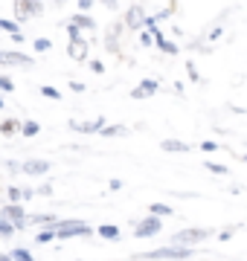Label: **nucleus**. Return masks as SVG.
<instances>
[{
    "label": "nucleus",
    "instance_id": "f257e3e1",
    "mask_svg": "<svg viewBox=\"0 0 247 261\" xmlns=\"http://www.w3.org/2000/svg\"><path fill=\"white\" fill-rule=\"evenodd\" d=\"M53 229H56V238H79V235L87 238V235L93 232L85 221H56Z\"/></svg>",
    "mask_w": 247,
    "mask_h": 261
},
{
    "label": "nucleus",
    "instance_id": "f03ea898",
    "mask_svg": "<svg viewBox=\"0 0 247 261\" xmlns=\"http://www.w3.org/2000/svg\"><path fill=\"white\" fill-rule=\"evenodd\" d=\"M192 250L189 247H160V250H152V252H143V258H171V261H183V258H189Z\"/></svg>",
    "mask_w": 247,
    "mask_h": 261
},
{
    "label": "nucleus",
    "instance_id": "7ed1b4c3",
    "mask_svg": "<svg viewBox=\"0 0 247 261\" xmlns=\"http://www.w3.org/2000/svg\"><path fill=\"white\" fill-rule=\"evenodd\" d=\"M67 32H70V47H67L70 58H73V61H85L87 58V41L79 35L76 27H67Z\"/></svg>",
    "mask_w": 247,
    "mask_h": 261
},
{
    "label": "nucleus",
    "instance_id": "20e7f679",
    "mask_svg": "<svg viewBox=\"0 0 247 261\" xmlns=\"http://www.w3.org/2000/svg\"><path fill=\"white\" fill-rule=\"evenodd\" d=\"M0 218H3V221H9V224L15 226V232L27 226V224H23V221H27V215H23V206H18V203L3 206V212H0Z\"/></svg>",
    "mask_w": 247,
    "mask_h": 261
},
{
    "label": "nucleus",
    "instance_id": "39448f33",
    "mask_svg": "<svg viewBox=\"0 0 247 261\" xmlns=\"http://www.w3.org/2000/svg\"><path fill=\"white\" fill-rule=\"evenodd\" d=\"M0 67H32V58L18 53V49H3L0 53Z\"/></svg>",
    "mask_w": 247,
    "mask_h": 261
},
{
    "label": "nucleus",
    "instance_id": "423d86ee",
    "mask_svg": "<svg viewBox=\"0 0 247 261\" xmlns=\"http://www.w3.org/2000/svg\"><path fill=\"white\" fill-rule=\"evenodd\" d=\"M160 218H145V221H140V226L134 229V235L137 238H152V235H157L160 232Z\"/></svg>",
    "mask_w": 247,
    "mask_h": 261
},
{
    "label": "nucleus",
    "instance_id": "0eeeda50",
    "mask_svg": "<svg viewBox=\"0 0 247 261\" xmlns=\"http://www.w3.org/2000/svg\"><path fill=\"white\" fill-rule=\"evenodd\" d=\"M41 9H44L41 3H29V0H18V3H15V15H18V20H29L32 15H38Z\"/></svg>",
    "mask_w": 247,
    "mask_h": 261
},
{
    "label": "nucleus",
    "instance_id": "6e6552de",
    "mask_svg": "<svg viewBox=\"0 0 247 261\" xmlns=\"http://www.w3.org/2000/svg\"><path fill=\"white\" fill-rule=\"evenodd\" d=\"M20 171H23V174H32V177H35V174H47L50 160H23V163H20Z\"/></svg>",
    "mask_w": 247,
    "mask_h": 261
},
{
    "label": "nucleus",
    "instance_id": "1a4fd4ad",
    "mask_svg": "<svg viewBox=\"0 0 247 261\" xmlns=\"http://www.w3.org/2000/svg\"><path fill=\"white\" fill-rule=\"evenodd\" d=\"M209 235V229H183V232L175 235V241L178 244H195V241H204Z\"/></svg>",
    "mask_w": 247,
    "mask_h": 261
},
{
    "label": "nucleus",
    "instance_id": "9d476101",
    "mask_svg": "<svg viewBox=\"0 0 247 261\" xmlns=\"http://www.w3.org/2000/svg\"><path fill=\"white\" fill-rule=\"evenodd\" d=\"M70 128L82 130V134H93V130H102L105 128V119L99 116V119H93V122H70Z\"/></svg>",
    "mask_w": 247,
    "mask_h": 261
},
{
    "label": "nucleus",
    "instance_id": "9b49d317",
    "mask_svg": "<svg viewBox=\"0 0 247 261\" xmlns=\"http://www.w3.org/2000/svg\"><path fill=\"white\" fill-rule=\"evenodd\" d=\"M154 90H157V82H152V79H145L137 90H131V99H145V96H152Z\"/></svg>",
    "mask_w": 247,
    "mask_h": 261
},
{
    "label": "nucleus",
    "instance_id": "f8f14e48",
    "mask_svg": "<svg viewBox=\"0 0 247 261\" xmlns=\"http://www.w3.org/2000/svg\"><path fill=\"white\" fill-rule=\"evenodd\" d=\"M23 224H44V226H53L56 224V215H27Z\"/></svg>",
    "mask_w": 247,
    "mask_h": 261
},
{
    "label": "nucleus",
    "instance_id": "ddd939ff",
    "mask_svg": "<svg viewBox=\"0 0 247 261\" xmlns=\"http://www.w3.org/2000/svg\"><path fill=\"white\" fill-rule=\"evenodd\" d=\"M96 232L102 235V238H108V241H116V238H119V229H116L114 224H102Z\"/></svg>",
    "mask_w": 247,
    "mask_h": 261
},
{
    "label": "nucleus",
    "instance_id": "4468645a",
    "mask_svg": "<svg viewBox=\"0 0 247 261\" xmlns=\"http://www.w3.org/2000/svg\"><path fill=\"white\" fill-rule=\"evenodd\" d=\"M125 134H128L125 125H105L102 128V137H125Z\"/></svg>",
    "mask_w": 247,
    "mask_h": 261
},
{
    "label": "nucleus",
    "instance_id": "2eb2a0df",
    "mask_svg": "<svg viewBox=\"0 0 247 261\" xmlns=\"http://www.w3.org/2000/svg\"><path fill=\"white\" fill-rule=\"evenodd\" d=\"M0 29L12 32V38H15V41H23V35L18 32V23H15V20H3V18H0Z\"/></svg>",
    "mask_w": 247,
    "mask_h": 261
},
{
    "label": "nucleus",
    "instance_id": "dca6fc26",
    "mask_svg": "<svg viewBox=\"0 0 247 261\" xmlns=\"http://www.w3.org/2000/svg\"><path fill=\"white\" fill-rule=\"evenodd\" d=\"M125 20H128V27H140V20H143V9H140V6H131V12H128V18H125Z\"/></svg>",
    "mask_w": 247,
    "mask_h": 261
},
{
    "label": "nucleus",
    "instance_id": "f3484780",
    "mask_svg": "<svg viewBox=\"0 0 247 261\" xmlns=\"http://www.w3.org/2000/svg\"><path fill=\"white\" fill-rule=\"evenodd\" d=\"M70 27H76V29H93L96 23L90 18H87V15H76V18H73V23H70Z\"/></svg>",
    "mask_w": 247,
    "mask_h": 261
},
{
    "label": "nucleus",
    "instance_id": "a211bd4d",
    "mask_svg": "<svg viewBox=\"0 0 247 261\" xmlns=\"http://www.w3.org/2000/svg\"><path fill=\"white\" fill-rule=\"evenodd\" d=\"M12 261H35V255L29 250H23V247H18V250H12V255H9Z\"/></svg>",
    "mask_w": 247,
    "mask_h": 261
},
{
    "label": "nucleus",
    "instance_id": "6ab92c4d",
    "mask_svg": "<svg viewBox=\"0 0 247 261\" xmlns=\"http://www.w3.org/2000/svg\"><path fill=\"white\" fill-rule=\"evenodd\" d=\"M152 32L157 35V47H160V49H166L169 56H175V53H178V47H175V44H169V41H166V38H163L160 32H157V29H152Z\"/></svg>",
    "mask_w": 247,
    "mask_h": 261
},
{
    "label": "nucleus",
    "instance_id": "aec40b11",
    "mask_svg": "<svg viewBox=\"0 0 247 261\" xmlns=\"http://www.w3.org/2000/svg\"><path fill=\"white\" fill-rule=\"evenodd\" d=\"M15 130H20V122L18 119H3V122H0V134H15Z\"/></svg>",
    "mask_w": 247,
    "mask_h": 261
},
{
    "label": "nucleus",
    "instance_id": "412c9836",
    "mask_svg": "<svg viewBox=\"0 0 247 261\" xmlns=\"http://www.w3.org/2000/svg\"><path fill=\"white\" fill-rule=\"evenodd\" d=\"M38 130H41V125H38V122H32V119L20 125V134H23V137H35Z\"/></svg>",
    "mask_w": 247,
    "mask_h": 261
},
{
    "label": "nucleus",
    "instance_id": "4be33fe9",
    "mask_svg": "<svg viewBox=\"0 0 247 261\" xmlns=\"http://www.w3.org/2000/svg\"><path fill=\"white\" fill-rule=\"evenodd\" d=\"M163 151H186V142H181V140H163Z\"/></svg>",
    "mask_w": 247,
    "mask_h": 261
},
{
    "label": "nucleus",
    "instance_id": "5701e85b",
    "mask_svg": "<svg viewBox=\"0 0 247 261\" xmlns=\"http://www.w3.org/2000/svg\"><path fill=\"white\" fill-rule=\"evenodd\" d=\"M53 238H56V229H53V226H47V229H41V232L35 235L38 244H47V241H53Z\"/></svg>",
    "mask_w": 247,
    "mask_h": 261
},
{
    "label": "nucleus",
    "instance_id": "b1692460",
    "mask_svg": "<svg viewBox=\"0 0 247 261\" xmlns=\"http://www.w3.org/2000/svg\"><path fill=\"white\" fill-rule=\"evenodd\" d=\"M12 235H15V226H12L9 221L0 218V238H12Z\"/></svg>",
    "mask_w": 247,
    "mask_h": 261
},
{
    "label": "nucleus",
    "instance_id": "393cba45",
    "mask_svg": "<svg viewBox=\"0 0 247 261\" xmlns=\"http://www.w3.org/2000/svg\"><path fill=\"white\" fill-rule=\"evenodd\" d=\"M50 47H53L50 38H35V53H50Z\"/></svg>",
    "mask_w": 247,
    "mask_h": 261
},
{
    "label": "nucleus",
    "instance_id": "a878e982",
    "mask_svg": "<svg viewBox=\"0 0 247 261\" xmlns=\"http://www.w3.org/2000/svg\"><path fill=\"white\" fill-rule=\"evenodd\" d=\"M157 215H171V206H163V203H152V218Z\"/></svg>",
    "mask_w": 247,
    "mask_h": 261
},
{
    "label": "nucleus",
    "instance_id": "bb28decb",
    "mask_svg": "<svg viewBox=\"0 0 247 261\" xmlns=\"http://www.w3.org/2000/svg\"><path fill=\"white\" fill-rule=\"evenodd\" d=\"M41 96H47V99H61V93H58L56 87H50V84H44V87H41Z\"/></svg>",
    "mask_w": 247,
    "mask_h": 261
},
{
    "label": "nucleus",
    "instance_id": "cd10ccee",
    "mask_svg": "<svg viewBox=\"0 0 247 261\" xmlns=\"http://www.w3.org/2000/svg\"><path fill=\"white\" fill-rule=\"evenodd\" d=\"M6 195H9V203H18L20 197H23V195H20V189H18V186H9V192H6Z\"/></svg>",
    "mask_w": 247,
    "mask_h": 261
},
{
    "label": "nucleus",
    "instance_id": "c85d7f7f",
    "mask_svg": "<svg viewBox=\"0 0 247 261\" xmlns=\"http://www.w3.org/2000/svg\"><path fill=\"white\" fill-rule=\"evenodd\" d=\"M0 90H6V93H12V90H15V84H12V79H6V75H0Z\"/></svg>",
    "mask_w": 247,
    "mask_h": 261
},
{
    "label": "nucleus",
    "instance_id": "c756f323",
    "mask_svg": "<svg viewBox=\"0 0 247 261\" xmlns=\"http://www.w3.org/2000/svg\"><path fill=\"white\" fill-rule=\"evenodd\" d=\"M207 168H209V171H215V174H227V168H224V166H215V163H207Z\"/></svg>",
    "mask_w": 247,
    "mask_h": 261
},
{
    "label": "nucleus",
    "instance_id": "7c9ffc66",
    "mask_svg": "<svg viewBox=\"0 0 247 261\" xmlns=\"http://www.w3.org/2000/svg\"><path fill=\"white\" fill-rule=\"evenodd\" d=\"M6 168H9V174H18V171H20V163H15V160H9V163H6Z\"/></svg>",
    "mask_w": 247,
    "mask_h": 261
},
{
    "label": "nucleus",
    "instance_id": "2f4dec72",
    "mask_svg": "<svg viewBox=\"0 0 247 261\" xmlns=\"http://www.w3.org/2000/svg\"><path fill=\"white\" fill-rule=\"evenodd\" d=\"M90 70H93V73H105V64H102V61H93V64H90Z\"/></svg>",
    "mask_w": 247,
    "mask_h": 261
},
{
    "label": "nucleus",
    "instance_id": "473e14b6",
    "mask_svg": "<svg viewBox=\"0 0 247 261\" xmlns=\"http://www.w3.org/2000/svg\"><path fill=\"white\" fill-rule=\"evenodd\" d=\"M90 6H93L90 0H82V3H79V15H82V12H87V9H90Z\"/></svg>",
    "mask_w": 247,
    "mask_h": 261
},
{
    "label": "nucleus",
    "instance_id": "72a5a7b5",
    "mask_svg": "<svg viewBox=\"0 0 247 261\" xmlns=\"http://www.w3.org/2000/svg\"><path fill=\"white\" fill-rule=\"evenodd\" d=\"M70 90H76V93H82V90H85V84H79V82H70Z\"/></svg>",
    "mask_w": 247,
    "mask_h": 261
},
{
    "label": "nucleus",
    "instance_id": "f704fd0d",
    "mask_svg": "<svg viewBox=\"0 0 247 261\" xmlns=\"http://www.w3.org/2000/svg\"><path fill=\"white\" fill-rule=\"evenodd\" d=\"M0 261H12V258H9V255H3V252H0Z\"/></svg>",
    "mask_w": 247,
    "mask_h": 261
},
{
    "label": "nucleus",
    "instance_id": "c9c22d12",
    "mask_svg": "<svg viewBox=\"0 0 247 261\" xmlns=\"http://www.w3.org/2000/svg\"><path fill=\"white\" fill-rule=\"evenodd\" d=\"M0 108H3V99H0Z\"/></svg>",
    "mask_w": 247,
    "mask_h": 261
},
{
    "label": "nucleus",
    "instance_id": "e433bc0d",
    "mask_svg": "<svg viewBox=\"0 0 247 261\" xmlns=\"http://www.w3.org/2000/svg\"><path fill=\"white\" fill-rule=\"evenodd\" d=\"M244 163H247V157H244Z\"/></svg>",
    "mask_w": 247,
    "mask_h": 261
}]
</instances>
